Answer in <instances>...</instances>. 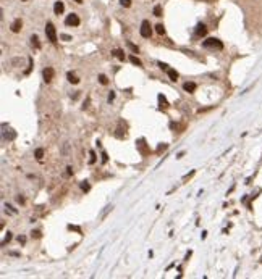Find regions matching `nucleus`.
<instances>
[{
  "mask_svg": "<svg viewBox=\"0 0 262 279\" xmlns=\"http://www.w3.org/2000/svg\"><path fill=\"white\" fill-rule=\"evenodd\" d=\"M202 45L206 47V49H223V44L220 42L218 39H215V37H210V39H207L202 42Z\"/></svg>",
  "mask_w": 262,
  "mask_h": 279,
  "instance_id": "1",
  "label": "nucleus"
},
{
  "mask_svg": "<svg viewBox=\"0 0 262 279\" xmlns=\"http://www.w3.org/2000/svg\"><path fill=\"white\" fill-rule=\"evenodd\" d=\"M46 36H47V39L50 40L52 44H55V42H57V31H55V26L52 24V23H47V24H46Z\"/></svg>",
  "mask_w": 262,
  "mask_h": 279,
  "instance_id": "2",
  "label": "nucleus"
},
{
  "mask_svg": "<svg viewBox=\"0 0 262 279\" xmlns=\"http://www.w3.org/2000/svg\"><path fill=\"white\" fill-rule=\"evenodd\" d=\"M139 32H141V36L144 37V39H149L152 34V29H151V23L147 20H144L141 23V29H139Z\"/></svg>",
  "mask_w": 262,
  "mask_h": 279,
  "instance_id": "3",
  "label": "nucleus"
},
{
  "mask_svg": "<svg viewBox=\"0 0 262 279\" xmlns=\"http://www.w3.org/2000/svg\"><path fill=\"white\" fill-rule=\"evenodd\" d=\"M65 24L66 26H78V24H79V18H78V15H75V13L68 15V16H66V20H65Z\"/></svg>",
  "mask_w": 262,
  "mask_h": 279,
  "instance_id": "4",
  "label": "nucleus"
},
{
  "mask_svg": "<svg viewBox=\"0 0 262 279\" xmlns=\"http://www.w3.org/2000/svg\"><path fill=\"white\" fill-rule=\"evenodd\" d=\"M54 74H55L54 68H52V66H47L46 70H44V81H46V82H50V81L54 79Z\"/></svg>",
  "mask_w": 262,
  "mask_h": 279,
  "instance_id": "5",
  "label": "nucleus"
},
{
  "mask_svg": "<svg viewBox=\"0 0 262 279\" xmlns=\"http://www.w3.org/2000/svg\"><path fill=\"white\" fill-rule=\"evenodd\" d=\"M21 26H23V21H21V18H16V20L11 23L10 28H11V31H13V32H20V31H21Z\"/></svg>",
  "mask_w": 262,
  "mask_h": 279,
  "instance_id": "6",
  "label": "nucleus"
},
{
  "mask_svg": "<svg viewBox=\"0 0 262 279\" xmlns=\"http://www.w3.org/2000/svg\"><path fill=\"white\" fill-rule=\"evenodd\" d=\"M207 34V28L206 24H202V23H199V24L196 26V36H199V37H202V36Z\"/></svg>",
  "mask_w": 262,
  "mask_h": 279,
  "instance_id": "7",
  "label": "nucleus"
},
{
  "mask_svg": "<svg viewBox=\"0 0 262 279\" xmlns=\"http://www.w3.org/2000/svg\"><path fill=\"white\" fill-rule=\"evenodd\" d=\"M63 2H55V5H54V11H55V15H62L63 13Z\"/></svg>",
  "mask_w": 262,
  "mask_h": 279,
  "instance_id": "8",
  "label": "nucleus"
},
{
  "mask_svg": "<svg viewBox=\"0 0 262 279\" xmlns=\"http://www.w3.org/2000/svg\"><path fill=\"white\" fill-rule=\"evenodd\" d=\"M183 89L186 90V92H194V90H196V84H194V82H185V84H183Z\"/></svg>",
  "mask_w": 262,
  "mask_h": 279,
  "instance_id": "9",
  "label": "nucleus"
},
{
  "mask_svg": "<svg viewBox=\"0 0 262 279\" xmlns=\"http://www.w3.org/2000/svg\"><path fill=\"white\" fill-rule=\"evenodd\" d=\"M66 78H68V81H70L71 84H78V82H79V79H78V76H76L75 73H71V71L68 73V74H66Z\"/></svg>",
  "mask_w": 262,
  "mask_h": 279,
  "instance_id": "10",
  "label": "nucleus"
},
{
  "mask_svg": "<svg viewBox=\"0 0 262 279\" xmlns=\"http://www.w3.org/2000/svg\"><path fill=\"white\" fill-rule=\"evenodd\" d=\"M167 74H168V78H170V81H178V73L175 70H167Z\"/></svg>",
  "mask_w": 262,
  "mask_h": 279,
  "instance_id": "11",
  "label": "nucleus"
},
{
  "mask_svg": "<svg viewBox=\"0 0 262 279\" xmlns=\"http://www.w3.org/2000/svg\"><path fill=\"white\" fill-rule=\"evenodd\" d=\"M112 53L115 55V57L118 58V60H121V61L125 60V53H123V50H120V49H115L113 52H112Z\"/></svg>",
  "mask_w": 262,
  "mask_h": 279,
  "instance_id": "12",
  "label": "nucleus"
},
{
  "mask_svg": "<svg viewBox=\"0 0 262 279\" xmlns=\"http://www.w3.org/2000/svg\"><path fill=\"white\" fill-rule=\"evenodd\" d=\"M31 44L34 45L36 49H40V42H39V37H37V36H36V34H32V36H31Z\"/></svg>",
  "mask_w": 262,
  "mask_h": 279,
  "instance_id": "13",
  "label": "nucleus"
},
{
  "mask_svg": "<svg viewBox=\"0 0 262 279\" xmlns=\"http://www.w3.org/2000/svg\"><path fill=\"white\" fill-rule=\"evenodd\" d=\"M159 107L160 108H167L168 107V102H167V99L163 95H159Z\"/></svg>",
  "mask_w": 262,
  "mask_h": 279,
  "instance_id": "14",
  "label": "nucleus"
},
{
  "mask_svg": "<svg viewBox=\"0 0 262 279\" xmlns=\"http://www.w3.org/2000/svg\"><path fill=\"white\" fill-rule=\"evenodd\" d=\"M130 61L133 63V65H136V66H142V61L138 58V57H134V55H130Z\"/></svg>",
  "mask_w": 262,
  "mask_h": 279,
  "instance_id": "15",
  "label": "nucleus"
},
{
  "mask_svg": "<svg viewBox=\"0 0 262 279\" xmlns=\"http://www.w3.org/2000/svg\"><path fill=\"white\" fill-rule=\"evenodd\" d=\"M155 31H157V34H160V36L165 34V28H163V24H157L155 26Z\"/></svg>",
  "mask_w": 262,
  "mask_h": 279,
  "instance_id": "16",
  "label": "nucleus"
},
{
  "mask_svg": "<svg viewBox=\"0 0 262 279\" xmlns=\"http://www.w3.org/2000/svg\"><path fill=\"white\" fill-rule=\"evenodd\" d=\"M99 82H101V84H104V86H107V84H109V79H107V76H105V74H99Z\"/></svg>",
  "mask_w": 262,
  "mask_h": 279,
  "instance_id": "17",
  "label": "nucleus"
},
{
  "mask_svg": "<svg viewBox=\"0 0 262 279\" xmlns=\"http://www.w3.org/2000/svg\"><path fill=\"white\" fill-rule=\"evenodd\" d=\"M126 45H128V47H130V49L134 52V53H139V49H138V45H134L133 42H126Z\"/></svg>",
  "mask_w": 262,
  "mask_h": 279,
  "instance_id": "18",
  "label": "nucleus"
},
{
  "mask_svg": "<svg viewBox=\"0 0 262 279\" xmlns=\"http://www.w3.org/2000/svg\"><path fill=\"white\" fill-rule=\"evenodd\" d=\"M154 15H155V16H162V7L160 5L154 7Z\"/></svg>",
  "mask_w": 262,
  "mask_h": 279,
  "instance_id": "19",
  "label": "nucleus"
},
{
  "mask_svg": "<svg viewBox=\"0 0 262 279\" xmlns=\"http://www.w3.org/2000/svg\"><path fill=\"white\" fill-rule=\"evenodd\" d=\"M34 155H36V158H37V160H42V157H44V150H42V149H37Z\"/></svg>",
  "mask_w": 262,
  "mask_h": 279,
  "instance_id": "20",
  "label": "nucleus"
},
{
  "mask_svg": "<svg viewBox=\"0 0 262 279\" xmlns=\"http://www.w3.org/2000/svg\"><path fill=\"white\" fill-rule=\"evenodd\" d=\"M89 187H91V186L87 184L86 181H83V182H81V189L84 190V192H87V190H89Z\"/></svg>",
  "mask_w": 262,
  "mask_h": 279,
  "instance_id": "21",
  "label": "nucleus"
},
{
  "mask_svg": "<svg viewBox=\"0 0 262 279\" xmlns=\"http://www.w3.org/2000/svg\"><path fill=\"white\" fill-rule=\"evenodd\" d=\"M121 7H125V8H128V7H131V0H120Z\"/></svg>",
  "mask_w": 262,
  "mask_h": 279,
  "instance_id": "22",
  "label": "nucleus"
},
{
  "mask_svg": "<svg viewBox=\"0 0 262 279\" xmlns=\"http://www.w3.org/2000/svg\"><path fill=\"white\" fill-rule=\"evenodd\" d=\"M89 155H91V158H89V163H96V153H94V152H92V150H91V152H89Z\"/></svg>",
  "mask_w": 262,
  "mask_h": 279,
  "instance_id": "23",
  "label": "nucleus"
},
{
  "mask_svg": "<svg viewBox=\"0 0 262 279\" xmlns=\"http://www.w3.org/2000/svg\"><path fill=\"white\" fill-rule=\"evenodd\" d=\"M10 239H11V232H7L5 239H3V242H2V245H5L7 242H10Z\"/></svg>",
  "mask_w": 262,
  "mask_h": 279,
  "instance_id": "24",
  "label": "nucleus"
},
{
  "mask_svg": "<svg viewBox=\"0 0 262 279\" xmlns=\"http://www.w3.org/2000/svg\"><path fill=\"white\" fill-rule=\"evenodd\" d=\"M31 236H32L34 239H39V237H40V231H32V232H31Z\"/></svg>",
  "mask_w": 262,
  "mask_h": 279,
  "instance_id": "25",
  "label": "nucleus"
},
{
  "mask_svg": "<svg viewBox=\"0 0 262 279\" xmlns=\"http://www.w3.org/2000/svg\"><path fill=\"white\" fill-rule=\"evenodd\" d=\"M5 208H8V210H10V211H11V213H16V210L13 208V207H11V205H8V203H5Z\"/></svg>",
  "mask_w": 262,
  "mask_h": 279,
  "instance_id": "26",
  "label": "nucleus"
},
{
  "mask_svg": "<svg viewBox=\"0 0 262 279\" xmlns=\"http://www.w3.org/2000/svg\"><path fill=\"white\" fill-rule=\"evenodd\" d=\"M60 37H62L63 40H71V36H68V34H62Z\"/></svg>",
  "mask_w": 262,
  "mask_h": 279,
  "instance_id": "27",
  "label": "nucleus"
},
{
  "mask_svg": "<svg viewBox=\"0 0 262 279\" xmlns=\"http://www.w3.org/2000/svg\"><path fill=\"white\" fill-rule=\"evenodd\" d=\"M113 99H115V92H113V90H112L110 94H109V102H112V100H113Z\"/></svg>",
  "mask_w": 262,
  "mask_h": 279,
  "instance_id": "28",
  "label": "nucleus"
},
{
  "mask_svg": "<svg viewBox=\"0 0 262 279\" xmlns=\"http://www.w3.org/2000/svg\"><path fill=\"white\" fill-rule=\"evenodd\" d=\"M159 66H160L162 70H168V66H167L165 63H162V61H159Z\"/></svg>",
  "mask_w": 262,
  "mask_h": 279,
  "instance_id": "29",
  "label": "nucleus"
},
{
  "mask_svg": "<svg viewBox=\"0 0 262 279\" xmlns=\"http://www.w3.org/2000/svg\"><path fill=\"white\" fill-rule=\"evenodd\" d=\"M107 160H109V157H107V153H105V152H104V153H102V161H104V163H105Z\"/></svg>",
  "mask_w": 262,
  "mask_h": 279,
  "instance_id": "30",
  "label": "nucleus"
},
{
  "mask_svg": "<svg viewBox=\"0 0 262 279\" xmlns=\"http://www.w3.org/2000/svg\"><path fill=\"white\" fill-rule=\"evenodd\" d=\"M18 242H21V244H24V242H26V237H23V236H20V237H18Z\"/></svg>",
  "mask_w": 262,
  "mask_h": 279,
  "instance_id": "31",
  "label": "nucleus"
},
{
  "mask_svg": "<svg viewBox=\"0 0 262 279\" xmlns=\"http://www.w3.org/2000/svg\"><path fill=\"white\" fill-rule=\"evenodd\" d=\"M66 170H68V176H71V174H73V168H71V166H68Z\"/></svg>",
  "mask_w": 262,
  "mask_h": 279,
  "instance_id": "32",
  "label": "nucleus"
},
{
  "mask_svg": "<svg viewBox=\"0 0 262 279\" xmlns=\"http://www.w3.org/2000/svg\"><path fill=\"white\" fill-rule=\"evenodd\" d=\"M76 3H83V0H75Z\"/></svg>",
  "mask_w": 262,
  "mask_h": 279,
  "instance_id": "33",
  "label": "nucleus"
}]
</instances>
